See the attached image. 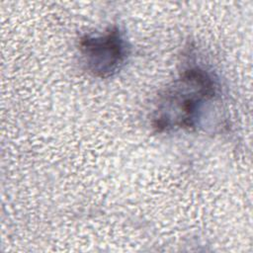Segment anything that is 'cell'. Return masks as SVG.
I'll use <instances>...</instances> for the list:
<instances>
[{"label": "cell", "mask_w": 253, "mask_h": 253, "mask_svg": "<svg viewBox=\"0 0 253 253\" xmlns=\"http://www.w3.org/2000/svg\"><path fill=\"white\" fill-rule=\"evenodd\" d=\"M217 95V84L209 72L201 67L186 68L161 94L152 125L160 132L195 128Z\"/></svg>", "instance_id": "cell-1"}, {"label": "cell", "mask_w": 253, "mask_h": 253, "mask_svg": "<svg viewBox=\"0 0 253 253\" xmlns=\"http://www.w3.org/2000/svg\"><path fill=\"white\" fill-rule=\"evenodd\" d=\"M79 50L86 69L94 76L106 78L117 73L128 55V44L118 27L99 36H84Z\"/></svg>", "instance_id": "cell-2"}]
</instances>
